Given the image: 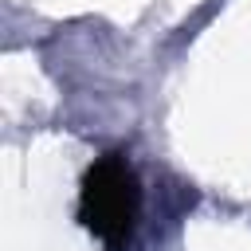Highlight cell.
<instances>
[{
	"instance_id": "6da1fadb",
	"label": "cell",
	"mask_w": 251,
	"mask_h": 251,
	"mask_svg": "<svg viewBox=\"0 0 251 251\" xmlns=\"http://www.w3.org/2000/svg\"><path fill=\"white\" fill-rule=\"evenodd\" d=\"M141 216V180L122 149L94 157L78 184V224L106 243V251H126Z\"/></svg>"
}]
</instances>
